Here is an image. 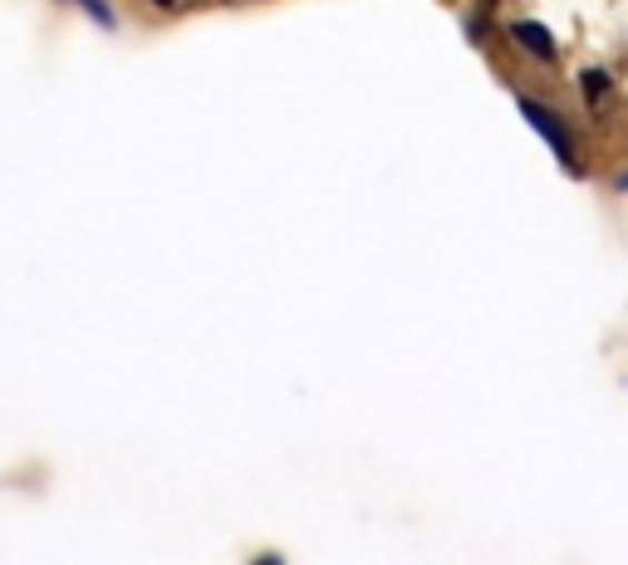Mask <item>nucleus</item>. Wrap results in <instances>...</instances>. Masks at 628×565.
Here are the masks:
<instances>
[{
  "label": "nucleus",
  "mask_w": 628,
  "mask_h": 565,
  "mask_svg": "<svg viewBox=\"0 0 628 565\" xmlns=\"http://www.w3.org/2000/svg\"><path fill=\"white\" fill-rule=\"evenodd\" d=\"M516 40L526 44V50H536L540 60H555V40H550V30H540V26H516Z\"/></svg>",
  "instance_id": "nucleus-2"
},
{
  "label": "nucleus",
  "mask_w": 628,
  "mask_h": 565,
  "mask_svg": "<svg viewBox=\"0 0 628 565\" xmlns=\"http://www.w3.org/2000/svg\"><path fill=\"white\" fill-rule=\"evenodd\" d=\"M520 113H526V119L540 128V133H545V143H550V148L560 152L565 162H570V143H565V128H560V119H555V113H545L540 103H520Z\"/></svg>",
  "instance_id": "nucleus-1"
}]
</instances>
